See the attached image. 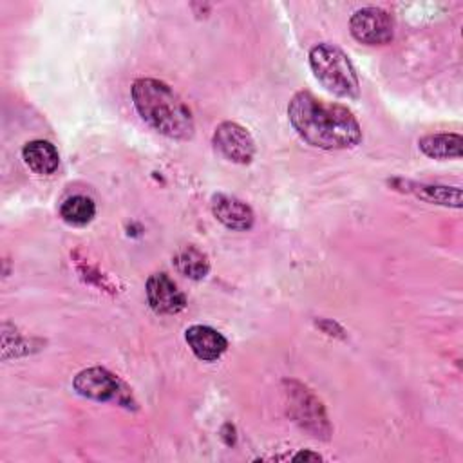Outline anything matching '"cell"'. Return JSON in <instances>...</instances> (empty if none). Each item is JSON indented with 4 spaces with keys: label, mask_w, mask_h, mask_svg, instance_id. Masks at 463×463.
<instances>
[{
    "label": "cell",
    "mask_w": 463,
    "mask_h": 463,
    "mask_svg": "<svg viewBox=\"0 0 463 463\" xmlns=\"http://www.w3.org/2000/svg\"><path fill=\"white\" fill-rule=\"evenodd\" d=\"M293 459H322L318 454H313V452H298L297 456H293Z\"/></svg>",
    "instance_id": "16"
},
{
    "label": "cell",
    "mask_w": 463,
    "mask_h": 463,
    "mask_svg": "<svg viewBox=\"0 0 463 463\" xmlns=\"http://www.w3.org/2000/svg\"><path fill=\"white\" fill-rule=\"evenodd\" d=\"M349 29L354 40L365 45H383L394 34L391 14L380 7L358 9L349 20Z\"/></svg>",
    "instance_id": "5"
},
{
    "label": "cell",
    "mask_w": 463,
    "mask_h": 463,
    "mask_svg": "<svg viewBox=\"0 0 463 463\" xmlns=\"http://www.w3.org/2000/svg\"><path fill=\"white\" fill-rule=\"evenodd\" d=\"M145 291L150 307L159 315H175L186 306V297L166 273L150 275Z\"/></svg>",
    "instance_id": "7"
},
{
    "label": "cell",
    "mask_w": 463,
    "mask_h": 463,
    "mask_svg": "<svg viewBox=\"0 0 463 463\" xmlns=\"http://www.w3.org/2000/svg\"><path fill=\"white\" fill-rule=\"evenodd\" d=\"M94 213H96V206H94L92 199H89L85 195H72V197L65 199L60 206L61 219L72 226H83V224L90 222Z\"/></svg>",
    "instance_id": "14"
},
{
    "label": "cell",
    "mask_w": 463,
    "mask_h": 463,
    "mask_svg": "<svg viewBox=\"0 0 463 463\" xmlns=\"http://www.w3.org/2000/svg\"><path fill=\"white\" fill-rule=\"evenodd\" d=\"M411 188H407V192L429 201V203H436V204H443V206H454L459 208L461 206V190L459 188H447V186H427V184H407Z\"/></svg>",
    "instance_id": "15"
},
{
    "label": "cell",
    "mask_w": 463,
    "mask_h": 463,
    "mask_svg": "<svg viewBox=\"0 0 463 463\" xmlns=\"http://www.w3.org/2000/svg\"><path fill=\"white\" fill-rule=\"evenodd\" d=\"M22 156H24L25 165L33 172L42 174V175L52 174L58 168V163H60V156H58L56 146L49 141H43V139L29 141L24 146Z\"/></svg>",
    "instance_id": "10"
},
{
    "label": "cell",
    "mask_w": 463,
    "mask_h": 463,
    "mask_svg": "<svg viewBox=\"0 0 463 463\" xmlns=\"http://www.w3.org/2000/svg\"><path fill=\"white\" fill-rule=\"evenodd\" d=\"M174 266L177 268V271L188 279L199 280L204 279L210 271V262L208 257L197 250L195 246H184L181 248L175 257H174Z\"/></svg>",
    "instance_id": "13"
},
{
    "label": "cell",
    "mask_w": 463,
    "mask_h": 463,
    "mask_svg": "<svg viewBox=\"0 0 463 463\" xmlns=\"http://www.w3.org/2000/svg\"><path fill=\"white\" fill-rule=\"evenodd\" d=\"M463 139L459 134H429L418 141L420 150L434 159L461 157Z\"/></svg>",
    "instance_id": "11"
},
{
    "label": "cell",
    "mask_w": 463,
    "mask_h": 463,
    "mask_svg": "<svg viewBox=\"0 0 463 463\" xmlns=\"http://www.w3.org/2000/svg\"><path fill=\"white\" fill-rule=\"evenodd\" d=\"M132 101L137 114L159 134L172 139L192 137V112L166 83L152 78L136 80L132 83Z\"/></svg>",
    "instance_id": "2"
},
{
    "label": "cell",
    "mask_w": 463,
    "mask_h": 463,
    "mask_svg": "<svg viewBox=\"0 0 463 463\" xmlns=\"http://www.w3.org/2000/svg\"><path fill=\"white\" fill-rule=\"evenodd\" d=\"M212 212H213L215 219L230 230L246 232L253 226L251 208L244 201H241L233 195H226V194L213 195L212 197Z\"/></svg>",
    "instance_id": "8"
},
{
    "label": "cell",
    "mask_w": 463,
    "mask_h": 463,
    "mask_svg": "<svg viewBox=\"0 0 463 463\" xmlns=\"http://www.w3.org/2000/svg\"><path fill=\"white\" fill-rule=\"evenodd\" d=\"M215 150L232 163L246 165L255 156V141L251 134L235 121L221 123L213 132Z\"/></svg>",
    "instance_id": "6"
},
{
    "label": "cell",
    "mask_w": 463,
    "mask_h": 463,
    "mask_svg": "<svg viewBox=\"0 0 463 463\" xmlns=\"http://www.w3.org/2000/svg\"><path fill=\"white\" fill-rule=\"evenodd\" d=\"M184 338L194 354L204 362H215L228 347V340L210 326H190L184 333Z\"/></svg>",
    "instance_id": "9"
},
{
    "label": "cell",
    "mask_w": 463,
    "mask_h": 463,
    "mask_svg": "<svg viewBox=\"0 0 463 463\" xmlns=\"http://www.w3.org/2000/svg\"><path fill=\"white\" fill-rule=\"evenodd\" d=\"M293 396V402L298 403V405H291L295 407L297 411V420L306 427V429H311V425L315 427V436H320L322 432V425L327 427L326 423V416H324V411L320 407V403L306 392V389H300L298 392H291Z\"/></svg>",
    "instance_id": "12"
},
{
    "label": "cell",
    "mask_w": 463,
    "mask_h": 463,
    "mask_svg": "<svg viewBox=\"0 0 463 463\" xmlns=\"http://www.w3.org/2000/svg\"><path fill=\"white\" fill-rule=\"evenodd\" d=\"M288 118L295 132L317 148H351L362 139V128L347 107L324 101L307 90L291 98Z\"/></svg>",
    "instance_id": "1"
},
{
    "label": "cell",
    "mask_w": 463,
    "mask_h": 463,
    "mask_svg": "<svg viewBox=\"0 0 463 463\" xmlns=\"http://www.w3.org/2000/svg\"><path fill=\"white\" fill-rule=\"evenodd\" d=\"M78 394L96 402H116L119 405L130 403V392L125 383L103 367H89L76 374L72 382Z\"/></svg>",
    "instance_id": "4"
},
{
    "label": "cell",
    "mask_w": 463,
    "mask_h": 463,
    "mask_svg": "<svg viewBox=\"0 0 463 463\" xmlns=\"http://www.w3.org/2000/svg\"><path fill=\"white\" fill-rule=\"evenodd\" d=\"M309 65L317 80L329 92L342 98L358 96L360 83L356 71L342 49L331 43H318L309 51Z\"/></svg>",
    "instance_id": "3"
}]
</instances>
